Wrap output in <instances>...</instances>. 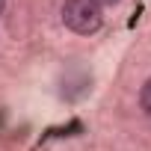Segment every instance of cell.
<instances>
[{"label": "cell", "mask_w": 151, "mask_h": 151, "mask_svg": "<svg viewBox=\"0 0 151 151\" xmlns=\"http://www.w3.org/2000/svg\"><path fill=\"white\" fill-rule=\"evenodd\" d=\"M59 15H62V24L77 36H92L104 24V9L95 0H65Z\"/></svg>", "instance_id": "1"}, {"label": "cell", "mask_w": 151, "mask_h": 151, "mask_svg": "<svg viewBox=\"0 0 151 151\" xmlns=\"http://www.w3.org/2000/svg\"><path fill=\"white\" fill-rule=\"evenodd\" d=\"M139 107H142V113L145 116H151V77L142 83V89H139Z\"/></svg>", "instance_id": "2"}, {"label": "cell", "mask_w": 151, "mask_h": 151, "mask_svg": "<svg viewBox=\"0 0 151 151\" xmlns=\"http://www.w3.org/2000/svg\"><path fill=\"white\" fill-rule=\"evenodd\" d=\"M98 6H116V3H122V0H95Z\"/></svg>", "instance_id": "3"}, {"label": "cell", "mask_w": 151, "mask_h": 151, "mask_svg": "<svg viewBox=\"0 0 151 151\" xmlns=\"http://www.w3.org/2000/svg\"><path fill=\"white\" fill-rule=\"evenodd\" d=\"M3 9H6V0H0V15H3Z\"/></svg>", "instance_id": "4"}]
</instances>
